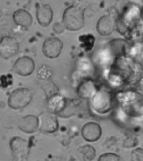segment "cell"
I'll return each mask as SVG.
<instances>
[{
    "label": "cell",
    "mask_w": 143,
    "mask_h": 161,
    "mask_svg": "<svg viewBox=\"0 0 143 161\" xmlns=\"http://www.w3.org/2000/svg\"><path fill=\"white\" fill-rule=\"evenodd\" d=\"M117 21L110 15L103 16L98 20L97 30L99 34L103 36L111 34L116 27Z\"/></svg>",
    "instance_id": "obj_11"
},
{
    "label": "cell",
    "mask_w": 143,
    "mask_h": 161,
    "mask_svg": "<svg viewBox=\"0 0 143 161\" xmlns=\"http://www.w3.org/2000/svg\"><path fill=\"white\" fill-rule=\"evenodd\" d=\"M36 16L39 24L42 27H47L53 20V10L49 5L38 3L36 5Z\"/></svg>",
    "instance_id": "obj_10"
},
{
    "label": "cell",
    "mask_w": 143,
    "mask_h": 161,
    "mask_svg": "<svg viewBox=\"0 0 143 161\" xmlns=\"http://www.w3.org/2000/svg\"><path fill=\"white\" fill-rule=\"evenodd\" d=\"M82 154L84 160H90L93 159L95 156V150L93 147L89 146H86L82 148Z\"/></svg>",
    "instance_id": "obj_17"
},
{
    "label": "cell",
    "mask_w": 143,
    "mask_h": 161,
    "mask_svg": "<svg viewBox=\"0 0 143 161\" xmlns=\"http://www.w3.org/2000/svg\"><path fill=\"white\" fill-rule=\"evenodd\" d=\"M19 43L17 39L5 36L0 39V57L8 59L14 57L19 50Z\"/></svg>",
    "instance_id": "obj_5"
},
{
    "label": "cell",
    "mask_w": 143,
    "mask_h": 161,
    "mask_svg": "<svg viewBox=\"0 0 143 161\" xmlns=\"http://www.w3.org/2000/svg\"><path fill=\"white\" fill-rule=\"evenodd\" d=\"M32 98V93L29 89L17 88L10 95L8 101V106L13 109L24 108L29 104Z\"/></svg>",
    "instance_id": "obj_3"
},
{
    "label": "cell",
    "mask_w": 143,
    "mask_h": 161,
    "mask_svg": "<svg viewBox=\"0 0 143 161\" xmlns=\"http://www.w3.org/2000/svg\"><path fill=\"white\" fill-rule=\"evenodd\" d=\"M38 127L45 133H54L58 128V123L55 116L49 112H44L39 116Z\"/></svg>",
    "instance_id": "obj_9"
},
{
    "label": "cell",
    "mask_w": 143,
    "mask_h": 161,
    "mask_svg": "<svg viewBox=\"0 0 143 161\" xmlns=\"http://www.w3.org/2000/svg\"><path fill=\"white\" fill-rule=\"evenodd\" d=\"M63 23L65 28L69 31L81 29L84 25V10L76 5L68 7L63 14Z\"/></svg>",
    "instance_id": "obj_2"
},
{
    "label": "cell",
    "mask_w": 143,
    "mask_h": 161,
    "mask_svg": "<svg viewBox=\"0 0 143 161\" xmlns=\"http://www.w3.org/2000/svg\"><path fill=\"white\" fill-rule=\"evenodd\" d=\"M64 28H65L63 24L59 23V22L54 24L53 26V30L56 33L58 34L62 33L64 31Z\"/></svg>",
    "instance_id": "obj_20"
},
{
    "label": "cell",
    "mask_w": 143,
    "mask_h": 161,
    "mask_svg": "<svg viewBox=\"0 0 143 161\" xmlns=\"http://www.w3.org/2000/svg\"><path fill=\"white\" fill-rule=\"evenodd\" d=\"M53 75V70L49 66L43 64L39 67L37 72L38 78L42 80L51 79Z\"/></svg>",
    "instance_id": "obj_15"
},
{
    "label": "cell",
    "mask_w": 143,
    "mask_h": 161,
    "mask_svg": "<svg viewBox=\"0 0 143 161\" xmlns=\"http://www.w3.org/2000/svg\"><path fill=\"white\" fill-rule=\"evenodd\" d=\"M10 147L14 160L24 161L28 158L29 144L26 140L20 137H13L10 142Z\"/></svg>",
    "instance_id": "obj_4"
},
{
    "label": "cell",
    "mask_w": 143,
    "mask_h": 161,
    "mask_svg": "<svg viewBox=\"0 0 143 161\" xmlns=\"http://www.w3.org/2000/svg\"><path fill=\"white\" fill-rule=\"evenodd\" d=\"M18 126L19 129L24 133H34L38 128V118L33 115L25 116L19 120Z\"/></svg>",
    "instance_id": "obj_13"
},
{
    "label": "cell",
    "mask_w": 143,
    "mask_h": 161,
    "mask_svg": "<svg viewBox=\"0 0 143 161\" xmlns=\"http://www.w3.org/2000/svg\"><path fill=\"white\" fill-rule=\"evenodd\" d=\"M138 143V139L134 134H129L125 136L123 147L126 148H133L137 146Z\"/></svg>",
    "instance_id": "obj_16"
},
{
    "label": "cell",
    "mask_w": 143,
    "mask_h": 161,
    "mask_svg": "<svg viewBox=\"0 0 143 161\" xmlns=\"http://www.w3.org/2000/svg\"><path fill=\"white\" fill-rule=\"evenodd\" d=\"M140 18H141L142 22L143 23V7L140 10Z\"/></svg>",
    "instance_id": "obj_21"
},
{
    "label": "cell",
    "mask_w": 143,
    "mask_h": 161,
    "mask_svg": "<svg viewBox=\"0 0 143 161\" xmlns=\"http://www.w3.org/2000/svg\"><path fill=\"white\" fill-rule=\"evenodd\" d=\"M13 19L16 25L25 28L30 27L33 22V18L30 13L22 9L17 10L14 12Z\"/></svg>",
    "instance_id": "obj_14"
},
{
    "label": "cell",
    "mask_w": 143,
    "mask_h": 161,
    "mask_svg": "<svg viewBox=\"0 0 143 161\" xmlns=\"http://www.w3.org/2000/svg\"><path fill=\"white\" fill-rule=\"evenodd\" d=\"M131 158L133 161H143V149L141 148H135L132 151Z\"/></svg>",
    "instance_id": "obj_18"
},
{
    "label": "cell",
    "mask_w": 143,
    "mask_h": 161,
    "mask_svg": "<svg viewBox=\"0 0 143 161\" xmlns=\"http://www.w3.org/2000/svg\"><path fill=\"white\" fill-rule=\"evenodd\" d=\"M116 98L122 111L127 116L137 117L143 115V95L134 88L120 91Z\"/></svg>",
    "instance_id": "obj_1"
},
{
    "label": "cell",
    "mask_w": 143,
    "mask_h": 161,
    "mask_svg": "<svg viewBox=\"0 0 143 161\" xmlns=\"http://www.w3.org/2000/svg\"><path fill=\"white\" fill-rule=\"evenodd\" d=\"M93 98V106L94 108L101 113L110 111L114 105V97L110 92L108 91L99 92Z\"/></svg>",
    "instance_id": "obj_6"
},
{
    "label": "cell",
    "mask_w": 143,
    "mask_h": 161,
    "mask_svg": "<svg viewBox=\"0 0 143 161\" xmlns=\"http://www.w3.org/2000/svg\"><path fill=\"white\" fill-rule=\"evenodd\" d=\"M81 131L82 136L86 141L89 142L97 141L102 134V130L100 125L92 122L84 125Z\"/></svg>",
    "instance_id": "obj_12"
},
{
    "label": "cell",
    "mask_w": 143,
    "mask_h": 161,
    "mask_svg": "<svg viewBox=\"0 0 143 161\" xmlns=\"http://www.w3.org/2000/svg\"><path fill=\"white\" fill-rule=\"evenodd\" d=\"M35 64L33 60L28 56H22L15 61L13 67V72L19 75L28 76L33 72Z\"/></svg>",
    "instance_id": "obj_8"
},
{
    "label": "cell",
    "mask_w": 143,
    "mask_h": 161,
    "mask_svg": "<svg viewBox=\"0 0 143 161\" xmlns=\"http://www.w3.org/2000/svg\"><path fill=\"white\" fill-rule=\"evenodd\" d=\"M63 42L59 39L55 37L47 38L42 46V52L47 58H56L60 55L63 49Z\"/></svg>",
    "instance_id": "obj_7"
},
{
    "label": "cell",
    "mask_w": 143,
    "mask_h": 161,
    "mask_svg": "<svg viewBox=\"0 0 143 161\" xmlns=\"http://www.w3.org/2000/svg\"><path fill=\"white\" fill-rule=\"evenodd\" d=\"M120 159V156L115 153H105L100 156L99 161H119Z\"/></svg>",
    "instance_id": "obj_19"
}]
</instances>
